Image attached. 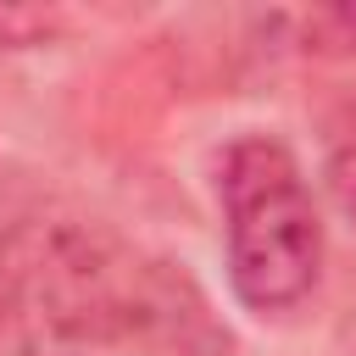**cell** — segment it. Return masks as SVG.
<instances>
[{"label":"cell","mask_w":356,"mask_h":356,"mask_svg":"<svg viewBox=\"0 0 356 356\" xmlns=\"http://www.w3.org/2000/svg\"><path fill=\"white\" fill-rule=\"evenodd\" d=\"M217 200L234 300L261 317L295 312L323 267V217L289 145L267 134L234 139L217 167Z\"/></svg>","instance_id":"6da1fadb"},{"label":"cell","mask_w":356,"mask_h":356,"mask_svg":"<svg viewBox=\"0 0 356 356\" xmlns=\"http://www.w3.org/2000/svg\"><path fill=\"white\" fill-rule=\"evenodd\" d=\"M156 267V256L128 250L95 222H33L11 239V284L28 312L56 334L100 345L139 339Z\"/></svg>","instance_id":"7a4b0ae2"},{"label":"cell","mask_w":356,"mask_h":356,"mask_svg":"<svg viewBox=\"0 0 356 356\" xmlns=\"http://www.w3.org/2000/svg\"><path fill=\"white\" fill-rule=\"evenodd\" d=\"M61 11L56 6H0V50H28L61 33Z\"/></svg>","instance_id":"3957f363"},{"label":"cell","mask_w":356,"mask_h":356,"mask_svg":"<svg viewBox=\"0 0 356 356\" xmlns=\"http://www.w3.org/2000/svg\"><path fill=\"white\" fill-rule=\"evenodd\" d=\"M306 28V50H356V6H328V11H306L300 17Z\"/></svg>","instance_id":"277c9868"},{"label":"cell","mask_w":356,"mask_h":356,"mask_svg":"<svg viewBox=\"0 0 356 356\" xmlns=\"http://www.w3.org/2000/svg\"><path fill=\"white\" fill-rule=\"evenodd\" d=\"M328 189H334L339 211L356 222V139H350L345 150H334V161H328Z\"/></svg>","instance_id":"5b68a950"},{"label":"cell","mask_w":356,"mask_h":356,"mask_svg":"<svg viewBox=\"0 0 356 356\" xmlns=\"http://www.w3.org/2000/svg\"><path fill=\"white\" fill-rule=\"evenodd\" d=\"M345 339H350V350H356V306H350V323H345Z\"/></svg>","instance_id":"8992f818"}]
</instances>
